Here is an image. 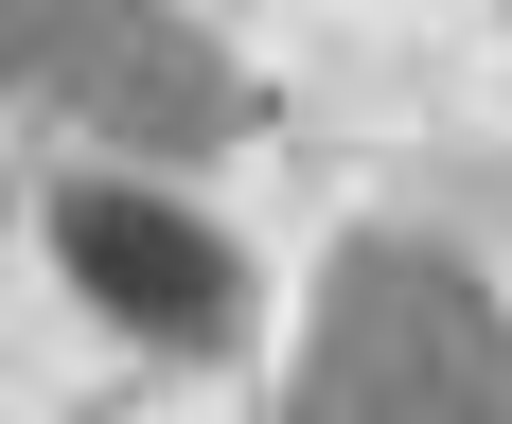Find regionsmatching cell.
I'll return each instance as SVG.
<instances>
[{"mask_svg":"<svg viewBox=\"0 0 512 424\" xmlns=\"http://www.w3.org/2000/svg\"><path fill=\"white\" fill-rule=\"evenodd\" d=\"M265 424H512V301L424 230H354L301 301V371Z\"/></svg>","mask_w":512,"mask_h":424,"instance_id":"obj_1","label":"cell"},{"mask_svg":"<svg viewBox=\"0 0 512 424\" xmlns=\"http://www.w3.org/2000/svg\"><path fill=\"white\" fill-rule=\"evenodd\" d=\"M0 89L53 106V124H106V142H142V159L248 142V71L177 0H0Z\"/></svg>","mask_w":512,"mask_h":424,"instance_id":"obj_2","label":"cell"},{"mask_svg":"<svg viewBox=\"0 0 512 424\" xmlns=\"http://www.w3.org/2000/svg\"><path fill=\"white\" fill-rule=\"evenodd\" d=\"M53 248H71V283H89L124 336H159V354H212L230 318H248V283H230V248H212L195 212L124 195V177H71L53 195Z\"/></svg>","mask_w":512,"mask_h":424,"instance_id":"obj_3","label":"cell"}]
</instances>
